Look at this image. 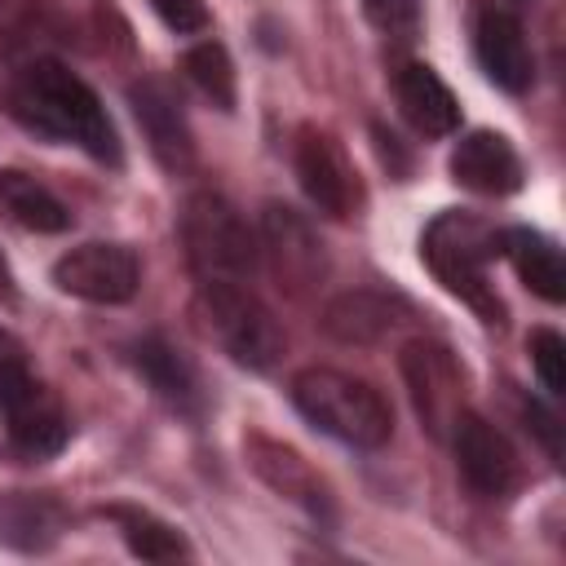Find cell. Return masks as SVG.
<instances>
[{
  "label": "cell",
  "mask_w": 566,
  "mask_h": 566,
  "mask_svg": "<svg viewBox=\"0 0 566 566\" xmlns=\"http://www.w3.org/2000/svg\"><path fill=\"white\" fill-rule=\"evenodd\" d=\"M128 102H133V115L150 142V155L168 172H190L195 168V137H190V124L181 115L177 93L164 80H142L128 88Z\"/></svg>",
  "instance_id": "7c38bea8"
},
{
  "label": "cell",
  "mask_w": 566,
  "mask_h": 566,
  "mask_svg": "<svg viewBox=\"0 0 566 566\" xmlns=\"http://www.w3.org/2000/svg\"><path fill=\"white\" fill-rule=\"evenodd\" d=\"M394 93H398V106H402V115H407V124H411L416 133H424V137H447V133H455V124H460V102H455V93L438 80L433 66H424V62L402 66L398 80H394Z\"/></svg>",
  "instance_id": "2e32d148"
},
{
  "label": "cell",
  "mask_w": 566,
  "mask_h": 566,
  "mask_svg": "<svg viewBox=\"0 0 566 566\" xmlns=\"http://www.w3.org/2000/svg\"><path fill=\"white\" fill-rule=\"evenodd\" d=\"M62 517L49 500L40 495H22V491H9L0 495V544H13V548H49L62 531Z\"/></svg>",
  "instance_id": "44dd1931"
},
{
  "label": "cell",
  "mask_w": 566,
  "mask_h": 566,
  "mask_svg": "<svg viewBox=\"0 0 566 566\" xmlns=\"http://www.w3.org/2000/svg\"><path fill=\"white\" fill-rule=\"evenodd\" d=\"M296 181L305 190V199L327 212V217H349L358 208V177L345 159V150L336 146L332 133L318 128H301L296 137Z\"/></svg>",
  "instance_id": "30bf717a"
},
{
  "label": "cell",
  "mask_w": 566,
  "mask_h": 566,
  "mask_svg": "<svg viewBox=\"0 0 566 566\" xmlns=\"http://www.w3.org/2000/svg\"><path fill=\"white\" fill-rule=\"evenodd\" d=\"M451 442H455V464L464 473V482L478 495H504L517 478V455L509 447V438L478 411H460L451 424Z\"/></svg>",
  "instance_id": "8fae6325"
},
{
  "label": "cell",
  "mask_w": 566,
  "mask_h": 566,
  "mask_svg": "<svg viewBox=\"0 0 566 566\" xmlns=\"http://www.w3.org/2000/svg\"><path fill=\"white\" fill-rule=\"evenodd\" d=\"M181 71H186V80H190L212 106H221V111L234 106V66H230V53H226L217 40H203V44L186 49Z\"/></svg>",
  "instance_id": "603a6c76"
},
{
  "label": "cell",
  "mask_w": 566,
  "mask_h": 566,
  "mask_svg": "<svg viewBox=\"0 0 566 566\" xmlns=\"http://www.w3.org/2000/svg\"><path fill=\"white\" fill-rule=\"evenodd\" d=\"M186 261L203 283H248L256 274V234L239 208L212 190H199L181 208Z\"/></svg>",
  "instance_id": "277c9868"
},
{
  "label": "cell",
  "mask_w": 566,
  "mask_h": 566,
  "mask_svg": "<svg viewBox=\"0 0 566 566\" xmlns=\"http://www.w3.org/2000/svg\"><path fill=\"white\" fill-rule=\"evenodd\" d=\"M0 411L9 420L13 442L27 447V451H35V455L57 451L66 442V416L49 398V389L27 371L22 345H13L9 354H0Z\"/></svg>",
  "instance_id": "8992f818"
},
{
  "label": "cell",
  "mask_w": 566,
  "mask_h": 566,
  "mask_svg": "<svg viewBox=\"0 0 566 566\" xmlns=\"http://www.w3.org/2000/svg\"><path fill=\"white\" fill-rule=\"evenodd\" d=\"M261 243L270 252V265H274V279L305 296L310 287H318V279L327 274V252H323V239L314 234V226L287 208V203H265L261 212Z\"/></svg>",
  "instance_id": "9c48e42d"
},
{
  "label": "cell",
  "mask_w": 566,
  "mask_h": 566,
  "mask_svg": "<svg viewBox=\"0 0 566 566\" xmlns=\"http://www.w3.org/2000/svg\"><path fill=\"white\" fill-rule=\"evenodd\" d=\"M473 49H478V62L482 71L509 88V93H522L531 88L535 80V57H531V44L522 35V22L509 13V9H486L473 27Z\"/></svg>",
  "instance_id": "4fadbf2b"
},
{
  "label": "cell",
  "mask_w": 566,
  "mask_h": 566,
  "mask_svg": "<svg viewBox=\"0 0 566 566\" xmlns=\"http://www.w3.org/2000/svg\"><path fill=\"white\" fill-rule=\"evenodd\" d=\"M451 177L478 195H509L522 186V159L500 133H469L451 150Z\"/></svg>",
  "instance_id": "5bb4252c"
},
{
  "label": "cell",
  "mask_w": 566,
  "mask_h": 566,
  "mask_svg": "<svg viewBox=\"0 0 566 566\" xmlns=\"http://www.w3.org/2000/svg\"><path fill=\"white\" fill-rule=\"evenodd\" d=\"M53 283L93 305H124L142 283V265L124 243H80L53 261Z\"/></svg>",
  "instance_id": "ba28073f"
},
{
  "label": "cell",
  "mask_w": 566,
  "mask_h": 566,
  "mask_svg": "<svg viewBox=\"0 0 566 566\" xmlns=\"http://www.w3.org/2000/svg\"><path fill=\"white\" fill-rule=\"evenodd\" d=\"M150 9H155L172 31H203V27H208L203 0H150Z\"/></svg>",
  "instance_id": "d4e9b609"
},
{
  "label": "cell",
  "mask_w": 566,
  "mask_h": 566,
  "mask_svg": "<svg viewBox=\"0 0 566 566\" xmlns=\"http://www.w3.org/2000/svg\"><path fill=\"white\" fill-rule=\"evenodd\" d=\"M526 349H531V363H535V376L544 380V389L566 394V340L553 327H535Z\"/></svg>",
  "instance_id": "cb8c5ba5"
},
{
  "label": "cell",
  "mask_w": 566,
  "mask_h": 566,
  "mask_svg": "<svg viewBox=\"0 0 566 566\" xmlns=\"http://www.w3.org/2000/svg\"><path fill=\"white\" fill-rule=\"evenodd\" d=\"M500 252H509V261H513L517 279H522L535 296H544V301H553V305L566 296V265H562V248H557L548 234L526 230V226L504 230V234H500Z\"/></svg>",
  "instance_id": "ac0fdd59"
},
{
  "label": "cell",
  "mask_w": 566,
  "mask_h": 566,
  "mask_svg": "<svg viewBox=\"0 0 566 566\" xmlns=\"http://www.w3.org/2000/svg\"><path fill=\"white\" fill-rule=\"evenodd\" d=\"M526 420H531V429L544 438V447H548L553 455H562V442H557V420H553V416H548L539 402H531V407H526Z\"/></svg>",
  "instance_id": "4316f807"
},
{
  "label": "cell",
  "mask_w": 566,
  "mask_h": 566,
  "mask_svg": "<svg viewBox=\"0 0 566 566\" xmlns=\"http://www.w3.org/2000/svg\"><path fill=\"white\" fill-rule=\"evenodd\" d=\"M402 376H407L416 416L429 429V438H447V429L464 411L460 407L464 402V371H460L455 354L447 345H433V340H411L402 349Z\"/></svg>",
  "instance_id": "52a82bcc"
},
{
  "label": "cell",
  "mask_w": 566,
  "mask_h": 566,
  "mask_svg": "<svg viewBox=\"0 0 566 566\" xmlns=\"http://www.w3.org/2000/svg\"><path fill=\"white\" fill-rule=\"evenodd\" d=\"M133 363H137V371L150 380V389L168 402V407H177V411H199V376H195V367L172 349V345H164V340H142L137 349H133Z\"/></svg>",
  "instance_id": "ffe728a7"
},
{
  "label": "cell",
  "mask_w": 566,
  "mask_h": 566,
  "mask_svg": "<svg viewBox=\"0 0 566 566\" xmlns=\"http://www.w3.org/2000/svg\"><path fill=\"white\" fill-rule=\"evenodd\" d=\"M495 252H500V230H491L486 221H478L469 212L433 217L420 239V256L429 261L438 283L447 292H455L460 301H469L486 323H500V314H504V305L486 279V261Z\"/></svg>",
  "instance_id": "3957f363"
},
{
  "label": "cell",
  "mask_w": 566,
  "mask_h": 566,
  "mask_svg": "<svg viewBox=\"0 0 566 566\" xmlns=\"http://www.w3.org/2000/svg\"><path fill=\"white\" fill-rule=\"evenodd\" d=\"M248 464L256 469L261 482H270L279 495L296 500L301 509L310 513H327V491L318 482V473L292 451V447H279L270 438H248Z\"/></svg>",
  "instance_id": "e0dca14e"
},
{
  "label": "cell",
  "mask_w": 566,
  "mask_h": 566,
  "mask_svg": "<svg viewBox=\"0 0 566 566\" xmlns=\"http://www.w3.org/2000/svg\"><path fill=\"white\" fill-rule=\"evenodd\" d=\"M111 517L119 522L124 531V544L146 557V562H177V557H190V544L181 539V531H172L168 522L150 517V513H137V509H111Z\"/></svg>",
  "instance_id": "7402d4cb"
},
{
  "label": "cell",
  "mask_w": 566,
  "mask_h": 566,
  "mask_svg": "<svg viewBox=\"0 0 566 566\" xmlns=\"http://www.w3.org/2000/svg\"><path fill=\"white\" fill-rule=\"evenodd\" d=\"M9 111L44 133V137H62V142H75L84 146L93 159H111L119 164V137H115V124L111 115L102 111L97 93L71 75L66 66L57 62H31L18 71V80L9 84Z\"/></svg>",
  "instance_id": "6da1fadb"
},
{
  "label": "cell",
  "mask_w": 566,
  "mask_h": 566,
  "mask_svg": "<svg viewBox=\"0 0 566 566\" xmlns=\"http://www.w3.org/2000/svg\"><path fill=\"white\" fill-rule=\"evenodd\" d=\"M363 9L385 31H398V27L416 22V0H363Z\"/></svg>",
  "instance_id": "484cf974"
},
{
  "label": "cell",
  "mask_w": 566,
  "mask_h": 566,
  "mask_svg": "<svg viewBox=\"0 0 566 566\" xmlns=\"http://www.w3.org/2000/svg\"><path fill=\"white\" fill-rule=\"evenodd\" d=\"M411 318V305L402 296L385 292H345L323 310V332L336 336L340 345H376L389 336L398 323Z\"/></svg>",
  "instance_id": "9a60e30c"
},
{
  "label": "cell",
  "mask_w": 566,
  "mask_h": 566,
  "mask_svg": "<svg viewBox=\"0 0 566 566\" xmlns=\"http://www.w3.org/2000/svg\"><path fill=\"white\" fill-rule=\"evenodd\" d=\"M195 318L234 363H243L252 371L274 367L287 349L279 318L243 283H203L195 296Z\"/></svg>",
  "instance_id": "5b68a950"
},
{
  "label": "cell",
  "mask_w": 566,
  "mask_h": 566,
  "mask_svg": "<svg viewBox=\"0 0 566 566\" xmlns=\"http://www.w3.org/2000/svg\"><path fill=\"white\" fill-rule=\"evenodd\" d=\"M0 208L9 212V221L27 226V230H40V234H57V230L71 226L66 203L49 186L27 177L22 168H4L0 172Z\"/></svg>",
  "instance_id": "d6986e66"
},
{
  "label": "cell",
  "mask_w": 566,
  "mask_h": 566,
  "mask_svg": "<svg viewBox=\"0 0 566 566\" xmlns=\"http://www.w3.org/2000/svg\"><path fill=\"white\" fill-rule=\"evenodd\" d=\"M292 402L318 433H327L345 447L371 451V447H385L394 433L389 402L367 380L336 371V367H305L292 380Z\"/></svg>",
  "instance_id": "7a4b0ae2"
}]
</instances>
